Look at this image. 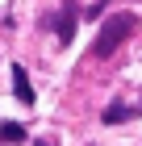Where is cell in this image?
<instances>
[{
  "label": "cell",
  "mask_w": 142,
  "mask_h": 146,
  "mask_svg": "<svg viewBox=\"0 0 142 146\" xmlns=\"http://www.w3.org/2000/svg\"><path fill=\"white\" fill-rule=\"evenodd\" d=\"M13 96H17L21 104H33V88H29V75H25L21 63L13 67Z\"/></svg>",
  "instance_id": "obj_3"
},
{
  "label": "cell",
  "mask_w": 142,
  "mask_h": 146,
  "mask_svg": "<svg viewBox=\"0 0 142 146\" xmlns=\"http://www.w3.org/2000/svg\"><path fill=\"white\" fill-rule=\"evenodd\" d=\"M0 142H4V146H13V142H25V125H17V121H4V125H0Z\"/></svg>",
  "instance_id": "obj_5"
},
{
  "label": "cell",
  "mask_w": 142,
  "mask_h": 146,
  "mask_svg": "<svg viewBox=\"0 0 142 146\" xmlns=\"http://www.w3.org/2000/svg\"><path fill=\"white\" fill-rule=\"evenodd\" d=\"M138 104H125V100H117V104H109L105 109V125H121V121H130V117H138Z\"/></svg>",
  "instance_id": "obj_4"
},
{
  "label": "cell",
  "mask_w": 142,
  "mask_h": 146,
  "mask_svg": "<svg viewBox=\"0 0 142 146\" xmlns=\"http://www.w3.org/2000/svg\"><path fill=\"white\" fill-rule=\"evenodd\" d=\"M134 25H138L134 13H113V17H105L96 42H92V54H96V58H113V54H117V46L134 34Z\"/></svg>",
  "instance_id": "obj_1"
},
{
  "label": "cell",
  "mask_w": 142,
  "mask_h": 146,
  "mask_svg": "<svg viewBox=\"0 0 142 146\" xmlns=\"http://www.w3.org/2000/svg\"><path fill=\"white\" fill-rule=\"evenodd\" d=\"M55 34H59V42H63V46L71 42V34H75V4H67V9L55 17Z\"/></svg>",
  "instance_id": "obj_2"
}]
</instances>
